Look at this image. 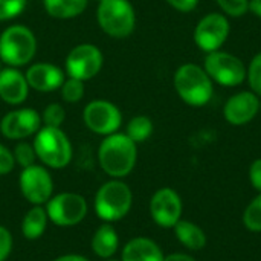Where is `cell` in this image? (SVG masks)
Returning <instances> with one entry per match:
<instances>
[{"instance_id": "29", "label": "cell", "mask_w": 261, "mask_h": 261, "mask_svg": "<svg viewBox=\"0 0 261 261\" xmlns=\"http://www.w3.org/2000/svg\"><path fill=\"white\" fill-rule=\"evenodd\" d=\"M246 80L252 92L261 98V52L252 58L249 67L246 69Z\"/></svg>"}, {"instance_id": "3", "label": "cell", "mask_w": 261, "mask_h": 261, "mask_svg": "<svg viewBox=\"0 0 261 261\" xmlns=\"http://www.w3.org/2000/svg\"><path fill=\"white\" fill-rule=\"evenodd\" d=\"M37 37L24 24H11L0 34V61L9 67L29 66L37 54Z\"/></svg>"}, {"instance_id": "31", "label": "cell", "mask_w": 261, "mask_h": 261, "mask_svg": "<svg viewBox=\"0 0 261 261\" xmlns=\"http://www.w3.org/2000/svg\"><path fill=\"white\" fill-rule=\"evenodd\" d=\"M15 167L12 150H9L6 145L0 144V176L9 174Z\"/></svg>"}, {"instance_id": "36", "label": "cell", "mask_w": 261, "mask_h": 261, "mask_svg": "<svg viewBox=\"0 0 261 261\" xmlns=\"http://www.w3.org/2000/svg\"><path fill=\"white\" fill-rule=\"evenodd\" d=\"M54 261H90L89 258L83 257V255H78V254H66V255H61V257H57Z\"/></svg>"}, {"instance_id": "15", "label": "cell", "mask_w": 261, "mask_h": 261, "mask_svg": "<svg viewBox=\"0 0 261 261\" xmlns=\"http://www.w3.org/2000/svg\"><path fill=\"white\" fill-rule=\"evenodd\" d=\"M24 76L32 90L49 93V92L60 90V87L66 80V72L57 64L38 61L29 64V67L24 72Z\"/></svg>"}, {"instance_id": "33", "label": "cell", "mask_w": 261, "mask_h": 261, "mask_svg": "<svg viewBox=\"0 0 261 261\" xmlns=\"http://www.w3.org/2000/svg\"><path fill=\"white\" fill-rule=\"evenodd\" d=\"M249 180L252 187L261 193V159H255L249 168Z\"/></svg>"}, {"instance_id": "18", "label": "cell", "mask_w": 261, "mask_h": 261, "mask_svg": "<svg viewBox=\"0 0 261 261\" xmlns=\"http://www.w3.org/2000/svg\"><path fill=\"white\" fill-rule=\"evenodd\" d=\"M164 257L156 242L147 237H136L125 243L121 261H164Z\"/></svg>"}, {"instance_id": "7", "label": "cell", "mask_w": 261, "mask_h": 261, "mask_svg": "<svg viewBox=\"0 0 261 261\" xmlns=\"http://www.w3.org/2000/svg\"><path fill=\"white\" fill-rule=\"evenodd\" d=\"M104 55L102 50L93 43H81L72 47L64 61L66 76L81 81L93 80L102 69Z\"/></svg>"}, {"instance_id": "27", "label": "cell", "mask_w": 261, "mask_h": 261, "mask_svg": "<svg viewBox=\"0 0 261 261\" xmlns=\"http://www.w3.org/2000/svg\"><path fill=\"white\" fill-rule=\"evenodd\" d=\"M12 154H14L15 165H20L21 168H28V167L34 165L37 161L34 145L26 142V141H18L12 150Z\"/></svg>"}, {"instance_id": "30", "label": "cell", "mask_w": 261, "mask_h": 261, "mask_svg": "<svg viewBox=\"0 0 261 261\" xmlns=\"http://www.w3.org/2000/svg\"><path fill=\"white\" fill-rule=\"evenodd\" d=\"M225 15L242 17L249 11V0H216Z\"/></svg>"}, {"instance_id": "2", "label": "cell", "mask_w": 261, "mask_h": 261, "mask_svg": "<svg viewBox=\"0 0 261 261\" xmlns=\"http://www.w3.org/2000/svg\"><path fill=\"white\" fill-rule=\"evenodd\" d=\"M173 84L180 99L193 107L206 106L214 95V81L203 67L194 63H187L177 67L173 76Z\"/></svg>"}, {"instance_id": "4", "label": "cell", "mask_w": 261, "mask_h": 261, "mask_svg": "<svg viewBox=\"0 0 261 261\" xmlns=\"http://www.w3.org/2000/svg\"><path fill=\"white\" fill-rule=\"evenodd\" d=\"M34 150L37 159L50 170L66 168L73 156L69 136L57 127H41L34 135Z\"/></svg>"}, {"instance_id": "28", "label": "cell", "mask_w": 261, "mask_h": 261, "mask_svg": "<svg viewBox=\"0 0 261 261\" xmlns=\"http://www.w3.org/2000/svg\"><path fill=\"white\" fill-rule=\"evenodd\" d=\"M28 5V0H0V21H9L18 17Z\"/></svg>"}, {"instance_id": "17", "label": "cell", "mask_w": 261, "mask_h": 261, "mask_svg": "<svg viewBox=\"0 0 261 261\" xmlns=\"http://www.w3.org/2000/svg\"><path fill=\"white\" fill-rule=\"evenodd\" d=\"M29 84L17 67L6 66L0 70V99L9 106H21L29 96Z\"/></svg>"}, {"instance_id": "14", "label": "cell", "mask_w": 261, "mask_h": 261, "mask_svg": "<svg viewBox=\"0 0 261 261\" xmlns=\"http://www.w3.org/2000/svg\"><path fill=\"white\" fill-rule=\"evenodd\" d=\"M150 214L153 222L161 228H174L182 216L180 196L173 188L158 190L150 200Z\"/></svg>"}, {"instance_id": "6", "label": "cell", "mask_w": 261, "mask_h": 261, "mask_svg": "<svg viewBox=\"0 0 261 261\" xmlns=\"http://www.w3.org/2000/svg\"><path fill=\"white\" fill-rule=\"evenodd\" d=\"M96 20L104 34L112 38H127L136 28V11L130 0H99Z\"/></svg>"}, {"instance_id": "35", "label": "cell", "mask_w": 261, "mask_h": 261, "mask_svg": "<svg viewBox=\"0 0 261 261\" xmlns=\"http://www.w3.org/2000/svg\"><path fill=\"white\" fill-rule=\"evenodd\" d=\"M164 261H196L194 257H191L190 254H182V252H174L170 255H165Z\"/></svg>"}, {"instance_id": "1", "label": "cell", "mask_w": 261, "mask_h": 261, "mask_svg": "<svg viewBox=\"0 0 261 261\" xmlns=\"http://www.w3.org/2000/svg\"><path fill=\"white\" fill-rule=\"evenodd\" d=\"M138 144L125 133H113L104 136L98 148V162L101 170L113 177L121 179L128 176L138 161Z\"/></svg>"}, {"instance_id": "19", "label": "cell", "mask_w": 261, "mask_h": 261, "mask_svg": "<svg viewBox=\"0 0 261 261\" xmlns=\"http://www.w3.org/2000/svg\"><path fill=\"white\" fill-rule=\"evenodd\" d=\"M92 251L96 257L107 260L112 258L119 248V236L112 223L101 225L92 237Z\"/></svg>"}, {"instance_id": "8", "label": "cell", "mask_w": 261, "mask_h": 261, "mask_svg": "<svg viewBox=\"0 0 261 261\" xmlns=\"http://www.w3.org/2000/svg\"><path fill=\"white\" fill-rule=\"evenodd\" d=\"M49 222L61 228H70L81 223L87 216V202L76 193H60L52 196L44 205Z\"/></svg>"}, {"instance_id": "37", "label": "cell", "mask_w": 261, "mask_h": 261, "mask_svg": "<svg viewBox=\"0 0 261 261\" xmlns=\"http://www.w3.org/2000/svg\"><path fill=\"white\" fill-rule=\"evenodd\" d=\"M249 11L261 18V0H249Z\"/></svg>"}, {"instance_id": "12", "label": "cell", "mask_w": 261, "mask_h": 261, "mask_svg": "<svg viewBox=\"0 0 261 261\" xmlns=\"http://www.w3.org/2000/svg\"><path fill=\"white\" fill-rule=\"evenodd\" d=\"M231 24L225 14L210 12L202 17L194 29V41L197 47L206 54L219 50L228 40Z\"/></svg>"}, {"instance_id": "16", "label": "cell", "mask_w": 261, "mask_h": 261, "mask_svg": "<svg viewBox=\"0 0 261 261\" xmlns=\"http://www.w3.org/2000/svg\"><path fill=\"white\" fill-rule=\"evenodd\" d=\"M260 112V96L254 92H239L232 95L225 107L223 116L231 125H246Z\"/></svg>"}, {"instance_id": "38", "label": "cell", "mask_w": 261, "mask_h": 261, "mask_svg": "<svg viewBox=\"0 0 261 261\" xmlns=\"http://www.w3.org/2000/svg\"><path fill=\"white\" fill-rule=\"evenodd\" d=\"M104 261H121V260H115V258H107V260Z\"/></svg>"}, {"instance_id": "34", "label": "cell", "mask_w": 261, "mask_h": 261, "mask_svg": "<svg viewBox=\"0 0 261 261\" xmlns=\"http://www.w3.org/2000/svg\"><path fill=\"white\" fill-rule=\"evenodd\" d=\"M165 2L179 12H191L199 5V0H165Z\"/></svg>"}, {"instance_id": "26", "label": "cell", "mask_w": 261, "mask_h": 261, "mask_svg": "<svg viewBox=\"0 0 261 261\" xmlns=\"http://www.w3.org/2000/svg\"><path fill=\"white\" fill-rule=\"evenodd\" d=\"M243 223L248 231L261 232V193L246 206L243 213Z\"/></svg>"}, {"instance_id": "39", "label": "cell", "mask_w": 261, "mask_h": 261, "mask_svg": "<svg viewBox=\"0 0 261 261\" xmlns=\"http://www.w3.org/2000/svg\"><path fill=\"white\" fill-rule=\"evenodd\" d=\"M0 70H2V61H0Z\"/></svg>"}, {"instance_id": "5", "label": "cell", "mask_w": 261, "mask_h": 261, "mask_svg": "<svg viewBox=\"0 0 261 261\" xmlns=\"http://www.w3.org/2000/svg\"><path fill=\"white\" fill-rule=\"evenodd\" d=\"M132 205L133 193L130 187L121 179H112L102 184L93 200L96 216L106 223L122 220L130 213Z\"/></svg>"}, {"instance_id": "22", "label": "cell", "mask_w": 261, "mask_h": 261, "mask_svg": "<svg viewBox=\"0 0 261 261\" xmlns=\"http://www.w3.org/2000/svg\"><path fill=\"white\" fill-rule=\"evenodd\" d=\"M174 234L177 240L190 251H200L206 245V236L196 223L188 220H179L174 225Z\"/></svg>"}, {"instance_id": "24", "label": "cell", "mask_w": 261, "mask_h": 261, "mask_svg": "<svg viewBox=\"0 0 261 261\" xmlns=\"http://www.w3.org/2000/svg\"><path fill=\"white\" fill-rule=\"evenodd\" d=\"M60 92H61V98L64 102L76 104L84 98L86 86H84V81H81V80L66 76L63 86L60 87Z\"/></svg>"}, {"instance_id": "21", "label": "cell", "mask_w": 261, "mask_h": 261, "mask_svg": "<svg viewBox=\"0 0 261 261\" xmlns=\"http://www.w3.org/2000/svg\"><path fill=\"white\" fill-rule=\"evenodd\" d=\"M89 0H43L46 14L57 20H70L80 17L87 9Z\"/></svg>"}, {"instance_id": "20", "label": "cell", "mask_w": 261, "mask_h": 261, "mask_svg": "<svg viewBox=\"0 0 261 261\" xmlns=\"http://www.w3.org/2000/svg\"><path fill=\"white\" fill-rule=\"evenodd\" d=\"M47 213L43 205H32V208L24 214L21 220V234L26 240H38L47 228Z\"/></svg>"}, {"instance_id": "41", "label": "cell", "mask_w": 261, "mask_h": 261, "mask_svg": "<svg viewBox=\"0 0 261 261\" xmlns=\"http://www.w3.org/2000/svg\"><path fill=\"white\" fill-rule=\"evenodd\" d=\"M95 2H99V0H95Z\"/></svg>"}, {"instance_id": "10", "label": "cell", "mask_w": 261, "mask_h": 261, "mask_svg": "<svg viewBox=\"0 0 261 261\" xmlns=\"http://www.w3.org/2000/svg\"><path fill=\"white\" fill-rule=\"evenodd\" d=\"M83 122L92 133L109 136L122 125V113L116 104L107 99H93L83 110Z\"/></svg>"}, {"instance_id": "25", "label": "cell", "mask_w": 261, "mask_h": 261, "mask_svg": "<svg viewBox=\"0 0 261 261\" xmlns=\"http://www.w3.org/2000/svg\"><path fill=\"white\" fill-rule=\"evenodd\" d=\"M41 116V124L44 127H57L61 128L63 122L66 121V110L61 104L58 102H50L47 104L43 112L40 113Z\"/></svg>"}, {"instance_id": "32", "label": "cell", "mask_w": 261, "mask_h": 261, "mask_svg": "<svg viewBox=\"0 0 261 261\" xmlns=\"http://www.w3.org/2000/svg\"><path fill=\"white\" fill-rule=\"evenodd\" d=\"M12 246H14V242H12V236L9 229L0 225V261L8 260V257L11 255Z\"/></svg>"}, {"instance_id": "40", "label": "cell", "mask_w": 261, "mask_h": 261, "mask_svg": "<svg viewBox=\"0 0 261 261\" xmlns=\"http://www.w3.org/2000/svg\"><path fill=\"white\" fill-rule=\"evenodd\" d=\"M260 112H261V99H260Z\"/></svg>"}, {"instance_id": "23", "label": "cell", "mask_w": 261, "mask_h": 261, "mask_svg": "<svg viewBox=\"0 0 261 261\" xmlns=\"http://www.w3.org/2000/svg\"><path fill=\"white\" fill-rule=\"evenodd\" d=\"M153 130H154L153 121L145 115H138L128 121L127 128H125V135L133 142L141 144V142H145L153 135Z\"/></svg>"}, {"instance_id": "13", "label": "cell", "mask_w": 261, "mask_h": 261, "mask_svg": "<svg viewBox=\"0 0 261 261\" xmlns=\"http://www.w3.org/2000/svg\"><path fill=\"white\" fill-rule=\"evenodd\" d=\"M41 127V116L32 107L11 110L0 121V133L11 141H24L34 136Z\"/></svg>"}, {"instance_id": "11", "label": "cell", "mask_w": 261, "mask_h": 261, "mask_svg": "<svg viewBox=\"0 0 261 261\" xmlns=\"http://www.w3.org/2000/svg\"><path fill=\"white\" fill-rule=\"evenodd\" d=\"M18 188L31 205H46L54 194V180L44 165L34 164L28 168H21Z\"/></svg>"}, {"instance_id": "9", "label": "cell", "mask_w": 261, "mask_h": 261, "mask_svg": "<svg viewBox=\"0 0 261 261\" xmlns=\"http://www.w3.org/2000/svg\"><path fill=\"white\" fill-rule=\"evenodd\" d=\"M203 69L214 83L225 87H236L246 80V66L229 52L214 50L206 54Z\"/></svg>"}]
</instances>
